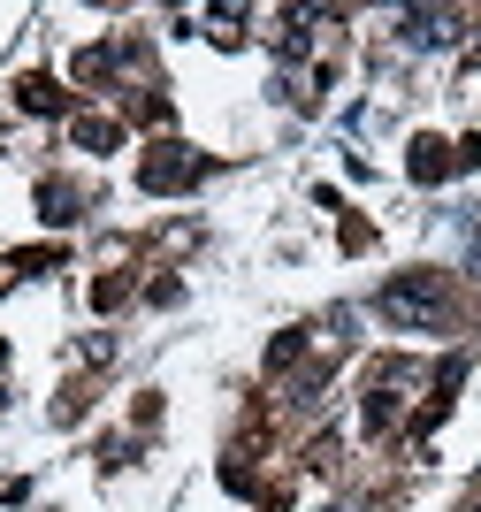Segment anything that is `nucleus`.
I'll return each instance as SVG.
<instances>
[{"instance_id": "f257e3e1", "label": "nucleus", "mask_w": 481, "mask_h": 512, "mask_svg": "<svg viewBox=\"0 0 481 512\" xmlns=\"http://www.w3.org/2000/svg\"><path fill=\"white\" fill-rule=\"evenodd\" d=\"M382 321H398V329H436L443 321V276H428V268L398 276L382 291Z\"/></svg>"}, {"instance_id": "f03ea898", "label": "nucleus", "mask_w": 481, "mask_h": 512, "mask_svg": "<svg viewBox=\"0 0 481 512\" xmlns=\"http://www.w3.org/2000/svg\"><path fill=\"white\" fill-rule=\"evenodd\" d=\"M138 184H146V192H184V184H199V153L161 146V153L146 161V169H138Z\"/></svg>"}, {"instance_id": "7ed1b4c3", "label": "nucleus", "mask_w": 481, "mask_h": 512, "mask_svg": "<svg viewBox=\"0 0 481 512\" xmlns=\"http://www.w3.org/2000/svg\"><path fill=\"white\" fill-rule=\"evenodd\" d=\"M413 176L420 184H443V176H451V146H443V138H413Z\"/></svg>"}, {"instance_id": "423d86ee", "label": "nucleus", "mask_w": 481, "mask_h": 512, "mask_svg": "<svg viewBox=\"0 0 481 512\" xmlns=\"http://www.w3.org/2000/svg\"><path fill=\"white\" fill-rule=\"evenodd\" d=\"M474 62H481V39H474Z\"/></svg>"}, {"instance_id": "39448f33", "label": "nucleus", "mask_w": 481, "mask_h": 512, "mask_svg": "<svg viewBox=\"0 0 481 512\" xmlns=\"http://www.w3.org/2000/svg\"><path fill=\"white\" fill-rule=\"evenodd\" d=\"M23 107H39V115H54V107H62V92L46 85V77H23Z\"/></svg>"}, {"instance_id": "20e7f679", "label": "nucleus", "mask_w": 481, "mask_h": 512, "mask_svg": "<svg viewBox=\"0 0 481 512\" xmlns=\"http://www.w3.org/2000/svg\"><path fill=\"white\" fill-rule=\"evenodd\" d=\"M405 39H413V46L451 39V16H436V8H413V16H405Z\"/></svg>"}]
</instances>
